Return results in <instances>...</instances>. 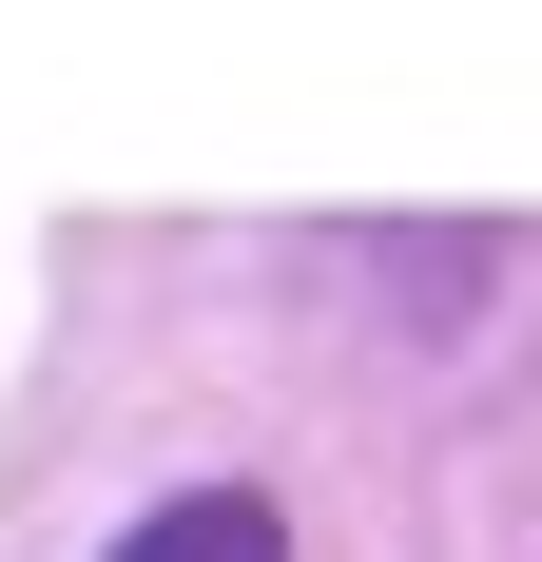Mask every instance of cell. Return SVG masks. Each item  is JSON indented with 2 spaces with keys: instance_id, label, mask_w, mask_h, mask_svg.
Returning a JSON list of instances; mask_svg holds the SVG:
<instances>
[{
  "instance_id": "1",
  "label": "cell",
  "mask_w": 542,
  "mask_h": 562,
  "mask_svg": "<svg viewBox=\"0 0 542 562\" xmlns=\"http://www.w3.org/2000/svg\"><path fill=\"white\" fill-rule=\"evenodd\" d=\"M116 562H291V524H271L252 485H174V505L136 524V543H116Z\"/></svg>"
}]
</instances>
